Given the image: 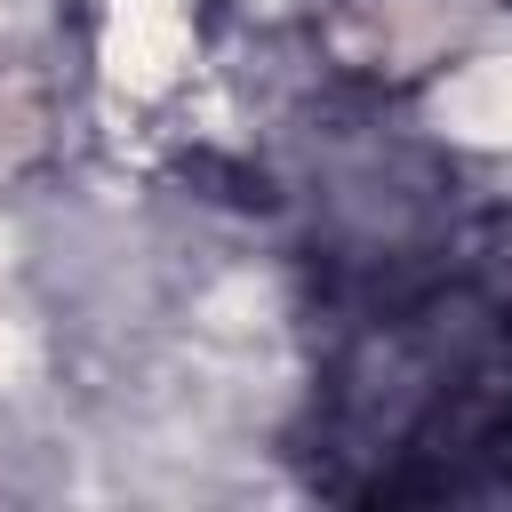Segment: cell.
<instances>
[{
    "mask_svg": "<svg viewBox=\"0 0 512 512\" xmlns=\"http://www.w3.org/2000/svg\"><path fill=\"white\" fill-rule=\"evenodd\" d=\"M280 248V472L336 512L512 504V192L368 64L312 48L232 168Z\"/></svg>",
    "mask_w": 512,
    "mask_h": 512,
    "instance_id": "obj_1",
    "label": "cell"
}]
</instances>
